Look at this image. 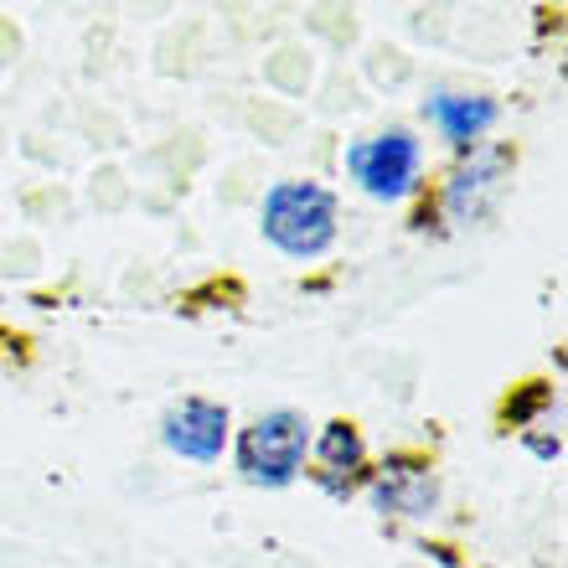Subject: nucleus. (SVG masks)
I'll return each mask as SVG.
<instances>
[{"mask_svg":"<svg viewBox=\"0 0 568 568\" xmlns=\"http://www.w3.org/2000/svg\"><path fill=\"white\" fill-rule=\"evenodd\" d=\"M511 176H517V155L511 145L491 140V145L455 155L445 165V176L434 181V223L439 233H476L507 207Z\"/></svg>","mask_w":568,"mask_h":568,"instance_id":"4","label":"nucleus"},{"mask_svg":"<svg viewBox=\"0 0 568 568\" xmlns=\"http://www.w3.org/2000/svg\"><path fill=\"white\" fill-rule=\"evenodd\" d=\"M367 470H373V449H367V439H362L357 424L352 419L315 424L311 460H305V480H311L326 501H357Z\"/></svg>","mask_w":568,"mask_h":568,"instance_id":"8","label":"nucleus"},{"mask_svg":"<svg viewBox=\"0 0 568 568\" xmlns=\"http://www.w3.org/2000/svg\"><path fill=\"white\" fill-rule=\"evenodd\" d=\"M258 239L290 264H321L342 243V196L315 176H280L258 196Z\"/></svg>","mask_w":568,"mask_h":568,"instance_id":"1","label":"nucleus"},{"mask_svg":"<svg viewBox=\"0 0 568 568\" xmlns=\"http://www.w3.org/2000/svg\"><path fill=\"white\" fill-rule=\"evenodd\" d=\"M311 434L315 419L305 408H264L254 419L233 424V476L254 491H290L305 480V460H311Z\"/></svg>","mask_w":568,"mask_h":568,"instance_id":"3","label":"nucleus"},{"mask_svg":"<svg viewBox=\"0 0 568 568\" xmlns=\"http://www.w3.org/2000/svg\"><path fill=\"white\" fill-rule=\"evenodd\" d=\"M362 501H367L383 523L424 527L439 517V507H445V480H439L429 455L393 449V455L373 460V470L362 480Z\"/></svg>","mask_w":568,"mask_h":568,"instance_id":"5","label":"nucleus"},{"mask_svg":"<svg viewBox=\"0 0 568 568\" xmlns=\"http://www.w3.org/2000/svg\"><path fill=\"white\" fill-rule=\"evenodd\" d=\"M419 124L449 155H470V150L491 145L496 124H501V99L486 89H465V83H434L419 99Z\"/></svg>","mask_w":568,"mask_h":568,"instance_id":"6","label":"nucleus"},{"mask_svg":"<svg viewBox=\"0 0 568 568\" xmlns=\"http://www.w3.org/2000/svg\"><path fill=\"white\" fill-rule=\"evenodd\" d=\"M342 176L377 207H408L429 192V145L414 124H377L342 145Z\"/></svg>","mask_w":568,"mask_h":568,"instance_id":"2","label":"nucleus"},{"mask_svg":"<svg viewBox=\"0 0 568 568\" xmlns=\"http://www.w3.org/2000/svg\"><path fill=\"white\" fill-rule=\"evenodd\" d=\"M161 449L181 465H223L227 445H233V408L217 404V398H202V393H186L161 414Z\"/></svg>","mask_w":568,"mask_h":568,"instance_id":"7","label":"nucleus"},{"mask_svg":"<svg viewBox=\"0 0 568 568\" xmlns=\"http://www.w3.org/2000/svg\"><path fill=\"white\" fill-rule=\"evenodd\" d=\"M507 424L517 434V445L538 465L564 460V398L554 383H527L517 393V404H507Z\"/></svg>","mask_w":568,"mask_h":568,"instance_id":"9","label":"nucleus"}]
</instances>
